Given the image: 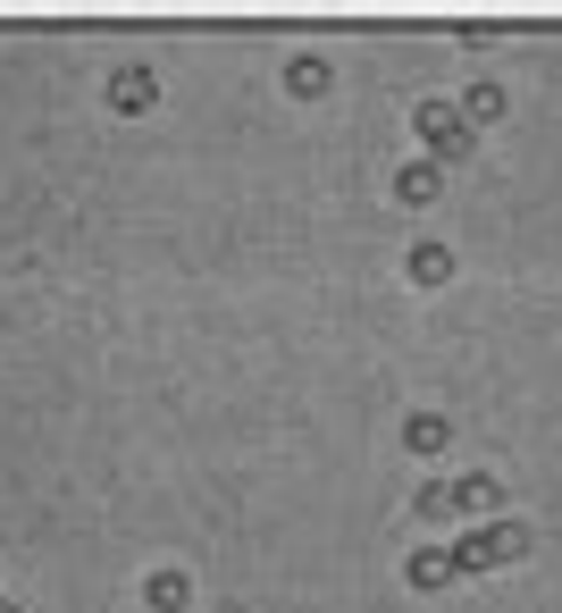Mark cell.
I'll use <instances>...</instances> for the list:
<instances>
[{
    "label": "cell",
    "mask_w": 562,
    "mask_h": 613,
    "mask_svg": "<svg viewBox=\"0 0 562 613\" xmlns=\"http://www.w3.org/2000/svg\"><path fill=\"white\" fill-rule=\"evenodd\" d=\"M403 438H412V454H445V421H436V412H429V421H412Z\"/></svg>",
    "instance_id": "1"
},
{
    "label": "cell",
    "mask_w": 562,
    "mask_h": 613,
    "mask_svg": "<svg viewBox=\"0 0 562 613\" xmlns=\"http://www.w3.org/2000/svg\"><path fill=\"white\" fill-rule=\"evenodd\" d=\"M462 110H470V118H479V127H488V118H504V93H495V84H479V93H470V101H462Z\"/></svg>",
    "instance_id": "2"
},
{
    "label": "cell",
    "mask_w": 562,
    "mask_h": 613,
    "mask_svg": "<svg viewBox=\"0 0 562 613\" xmlns=\"http://www.w3.org/2000/svg\"><path fill=\"white\" fill-rule=\"evenodd\" d=\"M429 193H436V169H429V160H420V169H403V202H429Z\"/></svg>",
    "instance_id": "3"
},
{
    "label": "cell",
    "mask_w": 562,
    "mask_h": 613,
    "mask_svg": "<svg viewBox=\"0 0 562 613\" xmlns=\"http://www.w3.org/2000/svg\"><path fill=\"white\" fill-rule=\"evenodd\" d=\"M462 504H479V513H495V504H504V488H495V480H470V488H462Z\"/></svg>",
    "instance_id": "4"
}]
</instances>
